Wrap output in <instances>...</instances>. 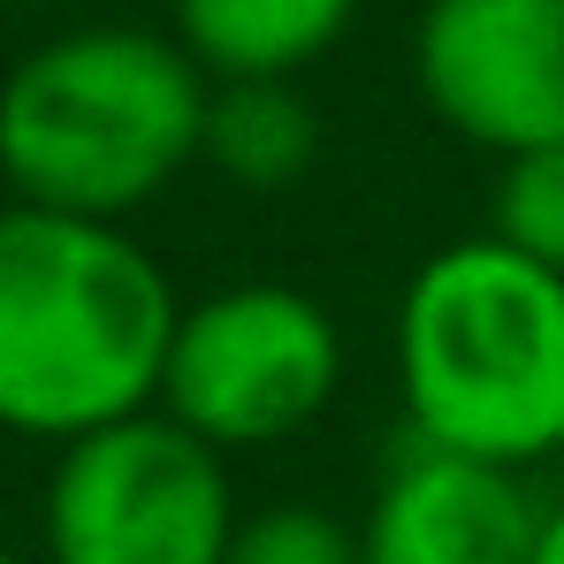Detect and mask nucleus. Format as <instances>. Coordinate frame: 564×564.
<instances>
[{"mask_svg":"<svg viewBox=\"0 0 564 564\" xmlns=\"http://www.w3.org/2000/svg\"><path fill=\"white\" fill-rule=\"evenodd\" d=\"M412 85L443 130L496 161L564 145V0H427Z\"/></svg>","mask_w":564,"mask_h":564,"instance_id":"obj_6","label":"nucleus"},{"mask_svg":"<svg viewBox=\"0 0 564 564\" xmlns=\"http://www.w3.org/2000/svg\"><path fill=\"white\" fill-rule=\"evenodd\" d=\"M488 237H503V245L527 252L534 268L564 275V145L519 153V161H496Z\"/></svg>","mask_w":564,"mask_h":564,"instance_id":"obj_10","label":"nucleus"},{"mask_svg":"<svg viewBox=\"0 0 564 564\" xmlns=\"http://www.w3.org/2000/svg\"><path fill=\"white\" fill-rule=\"evenodd\" d=\"M542 511L527 473L404 435L359 511V550L367 564H534Z\"/></svg>","mask_w":564,"mask_h":564,"instance_id":"obj_7","label":"nucleus"},{"mask_svg":"<svg viewBox=\"0 0 564 564\" xmlns=\"http://www.w3.org/2000/svg\"><path fill=\"white\" fill-rule=\"evenodd\" d=\"M229 458L161 404L54 451L39 496V564H221L237 542Z\"/></svg>","mask_w":564,"mask_h":564,"instance_id":"obj_5","label":"nucleus"},{"mask_svg":"<svg viewBox=\"0 0 564 564\" xmlns=\"http://www.w3.org/2000/svg\"><path fill=\"white\" fill-rule=\"evenodd\" d=\"M184 297L122 229L0 206V435L85 443L161 404Z\"/></svg>","mask_w":564,"mask_h":564,"instance_id":"obj_1","label":"nucleus"},{"mask_svg":"<svg viewBox=\"0 0 564 564\" xmlns=\"http://www.w3.org/2000/svg\"><path fill=\"white\" fill-rule=\"evenodd\" d=\"M351 351L336 313L297 282H221L191 297L169 344L161 412L191 427L206 451L245 458L282 451L328 420L344 397Z\"/></svg>","mask_w":564,"mask_h":564,"instance_id":"obj_4","label":"nucleus"},{"mask_svg":"<svg viewBox=\"0 0 564 564\" xmlns=\"http://www.w3.org/2000/svg\"><path fill=\"white\" fill-rule=\"evenodd\" d=\"M359 23V0H176V46L214 85L305 77Z\"/></svg>","mask_w":564,"mask_h":564,"instance_id":"obj_8","label":"nucleus"},{"mask_svg":"<svg viewBox=\"0 0 564 564\" xmlns=\"http://www.w3.org/2000/svg\"><path fill=\"white\" fill-rule=\"evenodd\" d=\"M389 351L412 443L511 473L564 451V275L503 237L435 245L397 297Z\"/></svg>","mask_w":564,"mask_h":564,"instance_id":"obj_2","label":"nucleus"},{"mask_svg":"<svg viewBox=\"0 0 564 564\" xmlns=\"http://www.w3.org/2000/svg\"><path fill=\"white\" fill-rule=\"evenodd\" d=\"M534 564H564V503L542 511V542H534Z\"/></svg>","mask_w":564,"mask_h":564,"instance_id":"obj_12","label":"nucleus"},{"mask_svg":"<svg viewBox=\"0 0 564 564\" xmlns=\"http://www.w3.org/2000/svg\"><path fill=\"white\" fill-rule=\"evenodd\" d=\"M221 564H367V550H359V527L321 503H268V511H245Z\"/></svg>","mask_w":564,"mask_h":564,"instance_id":"obj_11","label":"nucleus"},{"mask_svg":"<svg viewBox=\"0 0 564 564\" xmlns=\"http://www.w3.org/2000/svg\"><path fill=\"white\" fill-rule=\"evenodd\" d=\"M206 99L176 31H62L0 77V184L15 206L130 221L206 153Z\"/></svg>","mask_w":564,"mask_h":564,"instance_id":"obj_3","label":"nucleus"},{"mask_svg":"<svg viewBox=\"0 0 564 564\" xmlns=\"http://www.w3.org/2000/svg\"><path fill=\"white\" fill-rule=\"evenodd\" d=\"M0 564H39V557H23V550H8V542H0Z\"/></svg>","mask_w":564,"mask_h":564,"instance_id":"obj_13","label":"nucleus"},{"mask_svg":"<svg viewBox=\"0 0 564 564\" xmlns=\"http://www.w3.org/2000/svg\"><path fill=\"white\" fill-rule=\"evenodd\" d=\"M229 191L282 198L321 169V107L297 93V77H252V85H214L206 99V153Z\"/></svg>","mask_w":564,"mask_h":564,"instance_id":"obj_9","label":"nucleus"}]
</instances>
